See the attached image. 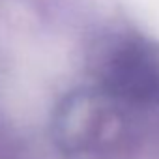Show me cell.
<instances>
[{
  "label": "cell",
  "mask_w": 159,
  "mask_h": 159,
  "mask_svg": "<svg viewBox=\"0 0 159 159\" xmlns=\"http://www.w3.org/2000/svg\"><path fill=\"white\" fill-rule=\"evenodd\" d=\"M103 92L120 101L150 103L159 98V52L144 39H125L107 58Z\"/></svg>",
  "instance_id": "1"
}]
</instances>
